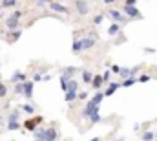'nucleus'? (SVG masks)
Segmentation results:
<instances>
[{"label": "nucleus", "mask_w": 157, "mask_h": 141, "mask_svg": "<svg viewBox=\"0 0 157 141\" xmlns=\"http://www.w3.org/2000/svg\"><path fill=\"white\" fill-rule=\"evenodd\" d=\"M102 83H104V79H102V75H93V81H91V86H93L95 90H99V88L102 86Z\"/></svg>", "instance_id": "obj_13"}, {"label": "nucleus", "mask_w": 157, "mask_h": 141, "mask_svg": "<svg viewBox=\"0 0 157 141\" xmlns=\"http://www.w3.org/2000/svg\"><path fill=\"white\" fill-rule=\"evenodd\" d=\"M77 97L80 99V101H86V99H88V92H78Z\"/></svg>", "instance_id": "obj_31"}, {"label": "nucleus", "mask_w": 157, "mask_h": 141, "mask_svg": "<svg viewBox=\"0 0 157 141\" xmlns=\"http://www.w3.org/2000/svg\"><path fill=\"white\" fill-rule=\"evenodd\" d=\"M20 15H22L20 11H15L11 17H7V18H6V28H7V30H15V28L18 26V18H20Z\"/></svg>", "instance_id": "obj_2"}, {"label": "nucleus", "mask_w": 157, "mask_h": 141, "mask_svg": "<svg viewBox=\"0 0 157 141\" xmlns=\"http://www.w3.org/2000/svg\"><path fill=\"white\" fill-rule=\"evenodd\" d=\"M102 20H104V15H102V13H99V15H95V17H93V20H91V22H93V26H99V24H102Z\"/></svg>", "instance_id": "obj_23"}, {"label": "nucleus", "mask_w": 157, "mask_h": 141, "mask_svg": "<svg viewBox=\"0 0 157 141\" xmlns=\"http://www.w3.org/2000/svg\"><path fill=\"white\" fill-rule=\"evenodd\" d=\"M122 13L126 15V18H132V20H139V18H143L141 11H139L135 6H122Z\"/></svg>", "instance_id": "obj_1"}, {"label": "nucleus", "mask_w": 157, "mask_h": 141, "mask_svg": "<svg viewBox=\"0 0 157 141\" xmlns=\"http://www.w3.org/2000/svg\"><path fill=\"white\" fill-rule=\"evenodd\" d=\"M113 2H115V0H104V4H106V6H112Z\"/></svg>", "instance_id": "obj_39"}, {"label": "nucleus", "mask_w": 157, "mask_h": 141, "mask_svg": "<svg viewBox=\"0 0 157 141\" xmlns=\"http://www.w3.org/2000/svg\"><path fill=\"white\" fill-rule=\"evenodd\" d=\"M115 141H124V139H115Z\"/></svg>", "instance_id": "obj_41"}, {"label": "nucleus", "mask_w": 157, "mask_h": 141, "mask_svg": "<svg viewBox=\"0 0 157 141\" xmlns=\"http://www.w3.org/2000/svg\"><path fill=\"white\" fill-rule=\"evenodd\" d=\"M57 128L55 127H51V128H48V136H46V141H57Z\"/></svg>", "instance_id": "obj_14"}, {"label": "nucleus", "mask_w": 157, "mask_h": 141, "mask_svg": "<svg viewBox=\"0 0 157 141\" xmlns=\"http://www.w3.org/2000/svg\"><path fill=\"white\" fill-rule=\"evenodd\" d=\"M17 4H18V0H2V7H17Z\"/></svg>", "instance_id": "obj_22"}, {"label": "nucleus", "mask_w": 157, "mask_h": 141, "mask_svg": "<svg viewBox=\"0 0 157 141\" xmlns=\"http://www.w3.org/2000/svg\"><path fill=\"white\" fill-rule=\"evenodd\" d=\"M91 141H101V139H99V138H95V139H91Z\"/></svg>", "instance_id": "obj_40"}, {"label": "nucleus", "mask_w": 157, "mask_h": 141, "mask_svg": "<svg viewBox=\"0 0 157 141\" xmlns=\"http://www.w3.org/2000/svg\"><path fill=\"white\" fill-rule=\"evenodd\" d=\"M141 138H143V141H154L155 139V134H154V132H144Z\"/></svg>", "instance_id": "obj_25"}, {"label": "nucleus", "mask_w": 157, "mask_h": 141, "mask_svg": "<svg viewBox=\"0 0 157 141\" xmlns=\"http://www.w3.org/2000/svg\"><path fill=\"white\" fill-rule=\"evenodd\" d=\"M104 97H106V95H104L102 92H97V94H95V95H93L90 101H91V103H95V105H101V101H102Z\"/></svg>", "instance_id": "obj_18"}, {"label": "nucleus", "mask_w": 157, "mask_h": 141, "mask_svg": "<svg viewBox=\"0 0 157 141\" xmlns=\"http://www.w3.org/2000/svg\"><path fill=\"white\" fill-rule=\"evenodd\" d=\"M119 86H121L119 83H110V86H108V90L104 92V95H113V94H115V90H117Z\"/></svg>", "instance_id": "obj_17"}, {"label": "nucleus", "mask_w": 157, "mask_h": 141, "mask_svg": "<svg viewBox=\"0 0 157 141\" xmlns=\"http://www.w3.org/2000/svg\"><path fill=\"white\" fill-rule=\"evenodd\" d=\"M137 0H124V6H135Z\"/></svg>", "instance_id": "obj_35"}, {"label": "nucleus", "mask_w": 157, "mask_h": 141, "mask_svg": "<svg viewBox=\"0 0 157 141\" xmlns=\"http://www.w3.org/2000/svg\"><path fill=\"white\" fill-rule=\"evenodd\" d=\"M6 95H7V86H6L4 83H0V99L6 97Z\"/></svg>", "instance_id": "obj_28"}, {"label": "nucleus", "mask_w": 157, "mask_h": 141, "mask_svg": "<svg viewBox=\"0 0 157 141\" xmlns=\"http://www.w3.org/2000/svg\"><path fill=\"white\" fill-rule=\"evenodd\" d=\"M42 121H44V119H42L40 115H37V117H33V119H26L22 125H24V128H26V130H35V127H39Z\"/></svg>", "instance_id": "obj_4"}, {"label": "nucleus", "mask_w": 157, "mask_h": 141, "mask_svg": "<svg viewBox=\"0 0 157 141\" xmlns=\"http://www.w3.org/2000/svg\"><path fill=\"white\" fill-rule=\"evenodd\" d=\"M135 83H139V81H137V77H128V79H124V81H122V86H124V88H128V86H133Z\"/></svg>", "instance_id": "obj_20"}, {"label": "nucleus", "mask_w": 157, "mask_h": 141, "mask_svg": "<svg viewBox=\"0 0 157 141\" xmlns=\"http://www.w3.org/2000/svg\"><path fill=\"white\" fill-rule=\"evenodd\" d=\"M49 2H53V0H37V4H39V6H44V4H49Z\"/></svg>", "instance_id": "obj_36"}, {"label": "nucleus", "mask_w": 157, "mask_h": 141, "mask_svg": "<svg viewBox=\"0 0 157 141\" xmlns=\"http://www.w3.org/2000/svg\"><path fill=\"white\" fill-rule=\"evenodd\" d=\"M91 81H93V73H91L90 70H84V71H82V83L91 84Z\"/></svg>", "instance_id": "obj_15"}, {"label": "nucleus", "mask_w": 157, "mask_h": 141, "mask_svg": "<svg viewBox=\"0 0 157 141\" xmlns=\"http://www.w3.org/2000/svg\"><path fill=\"white\" fill-rule=\"evenodd\" d=\"M46 136H48V130L42 128V130H35V139L37 141H46Z\"/></svg>", "instance_id": "obj_16"}, {"label": "nucleus", "mask_w": 157, "mask_h": 141, "mask_svg": "<svg viewBox=\"0 0 157 141\" xmlns=\"http://www.w3.org/2000/svg\"><path fill=\"white\" fill-rule=\"evenodd\" d=\"M150 79H152V75H148V73H143V75H139V77H137V81H139V83H148Z\"/></svg>", "instance_id": "obj_27"}, {"label": "nucleus", "mask_w": 157, "mask_h": 141, "mask_svg": "<svg viewBox=\"0 0 157 141\" xmlns=\"http://www.w3.org/2000/svg\"><path fill=\"white\" fill-rule=\"evenodd\" d=\"M90 119H91V123H101V121H102V117L99 115V112H95V114H93Z\"/></svg>", "instance_id": "obj_29"}, {"label": "nucleus", "mask_w": 157, "mask_h": 141, "mask_svg": "<svg viewBox=\"0 0 157 141\" xmlns=\"http://www.w3.org/2000/svg\"><path fill=\"white\" fill-rule=\"evenodd\" d=\"M33 86H35L33 81H26V83H24V95H26L28 99L33 97Z\"/></svg>", "instance_id": "obj_8"}, {"label": "nucleus", "mask_w": 157, "mask_h": 141, "mask_svg": "<svg viewBox=\"0 0 157 141\" xmlns=\"http://www.w3.org/2000/svg\"><path fill=\"white\" fill-rule=\"evenodd\" d=\"M77 94H78V92H66V95H64L66 103H73V101L77 99Z\"/></svg>", "instance_id": "obj_21"}, {"label": "nucleus", "mask_w": 157, "mask_h": 141, "mask_svg": "<svg viewBox=\"0 0 157 141\" xmlns=\"http://www.w3.org/2000/svg\"><path fill=\"white\" fill-rule=\"evenodd\" d=\"M144 53H155V50L154 48H144Z\"/></svg>", "instance_id": "obj_38"}, {"label": "nucleus", "mask_w": 157, "mask_h": 141, "mask_svg": "<svg viewBox=\"0 0 157 141\" xmlns=\"http://www.w3.org/2000/svg\"><path fill=\"white\" fill-rule=\"evenodd\" d=\"M119 33H121V24H119V22H113V24L108 28V35L115 37V35H119Z\"/></svg>", "instance_id": "obj_11"}, {"label": "nucleus", "mask_w": 157, "mask_h": 141, "mask_svg": "<svg viewBox=\"0 0 157 141\" xmlns=\"http://www.w3.org/2000/svg\"><path fill=\"white\" fill-rule=\"evenodd\" d=\"M49 9L55 11V13H62V15H68L70 13V7L62 6L60 2H49Z\"/></svg>", "instance_id": "obj_7"}, {"label": "nucleus", "mask_w": 157, "mask_h": 141, "mask_svg": "<svg viewBox=\"0 0 157 141\" xmlns=\"http://www.w3.org/2000/svg\"><path fill=\"white\" fill-rule=\"evenodd\" d=\"M102 79H104V83H110V79H112V75H110V71H104V75H102Z\"/></svg>", "instance_id": "obj_32"}, {"label": "nucleus", "mask_w": 157, "mask_h": 141, "mask_svg": "<svg viewBox=\"0 0 157 141\" xmlns=\"http://www.w3.org/2000/svg\"><path fill=\"white\" fill-rule=\"evenodd\" d=\"M64 73H68V75L71 77V75L75 73V68H70V66H68V68H64Z\"/></svg>", "instance_id": "obj_33"}, {"label": "nucleus", "mask_w": 157, "mask_h": 141, "mask_svg": "<svg viewBox=\"0 0 157 141\" xmlns=\"http://www.w3.org/2000/svg\"><path fill=\"white\" fill-rule=\"evenodd\" d=\"M95 112H99V105H95V103L88 101L86 106H84V110H82V115H84V117H91Z\"/></svg>", "instance_id": "obj_6"}, {"label": "nucleus", "mask_w": 157, "mask_h": 141, "mask_svg": "<svg viewBox=\"0 0 157 141\" xmlns=\"http://www.w3.org/2000/svg\"><path fill=\"white\" fill-rule=\"evenodd\" d=\"M112 71H113V73H119V71H121V68H119L117 64H113V66H112Z\"/></svg>", "instance_id": "obj_37"}, {"label": "nucleus", "mask_w": 157, "mask_h": 141, "mask_svg": "<svg viewBox=\"0 0 157 141\" xmlns=\"http://www.w3.org/2000/svg\"><path fill=\"white\" fill-rule=\"evenodd\" d=\"M26 81H28V75L22 73V71H17V73L11 75V83H15V84L17 83H26Z\"/></svg>", "instance_id": "obj_9"}, {"label": "nucleus", "mask_w": 157, "mask_h": 141, "mask_svg": "<svg viewBox=\"0 0 157 141\" xmlns=\"http://www.w3.org/2000/svg\"><path fill=\"white\" fill-rule=\"evenodd\" d=\"M37 81H42V75H40L39 71H37V73H33V83H37Z\"/></svg>", "instance_id": "obj_34"}, {"label": "nucleus", "mask_w": 157, "mask_h": 141, "mask_svg": "<svg viewBox=\"0 0 157 141\" xmlns=\"http://www.w3.org/2000/svg\"><path fill=\"white\" fill-rule=\"evenodd\" d=\"M7 121H18V110H15L13 114H9V117H7Z\"/></svg>", "instance_id": "obj_30"}, {"label": "nucleus", "mask_w": 157, "mask_h": 141, "mask_svg": "<svg viewBox=\"0 0 157 141\" xmlns=\"http://www.w3.org/2000/svg\"><path fill=\"white\" fill-rule=\"evenodd\" d=\"M84 48H82V38H78V37H75V42H73V48H71V51L77 55V53H80Z\"/></svg>", "instance_id": "obj_12"}, {"label": "nucleus", "mask_w": 157, "mask_h": 141, "mask_svg": "<svg viewBox=\"0 0 157 141\" xmlns=\"http://www.w3.org/2000/svg\"><path fill=\"white\" fill-rule=\"evenodd\" d=\"M108 15L113 18V22H119V24H124V22H126V15H124L122 11H119V9H110Z\"/></svg>", "instance_id": "obj_5"}, {"label": "nucleus", "mask_w": 157, "mask_h": 141, "mask_svg": "<svg viewBox=\"0 0 157 141\" xmlns=\"http://www.w3.org/2000/svg\"><path fill=\"white\" fill-rule=\"evenodd\" d=\"M7 128H9V130H18V128H20V123H18V121H9V123H7Z\"/></svg>", "instance_id": "obj_26"}, {"label": "nucleus", "mask_w": 157, "mask_h": 141, "mask_svg": "<svg viewBox=\"0 0 157 141\" xmlns=\"http://www.w3.org/2000/svg\"><path fill=\"white\" fill-rule=\"evenodd\" d=\"M75 9H77V13L80 17H86L90 13V6H88L86 0H75Z\"/></svg>", "instance_id": "obj_3"}, {"label": "nucleus", "mask_w": 157, "mask_h": 141, "mask_svg": "<svg viewBox=\"0 0 157 141\" xmlns=\"http://www.w3.org/2000/svg\"><path fill=\"white\" fill-rule=\"evenodd\" d=\"M15 95H20V94H24V83H17L15 84V92H13Z\"/></svg>", "instance_id": "obj_24"}, {"label": "nucleus", "mask_w": 157, "mask_h": 141, "mask_svg": "<svg viewBox=\"0 0 157 141\" xmlns=\"http://www.w3.org/2000/svg\"><path fill=\"white\" fill-rule=\"evenodd\" d=\"M20 110H22V112H26L28 115H33V114H35V106H33V105H28V103L20 106Z\"/></svg>", "instance_id": "obj_19"}, {"label": "nucleus", "mask_w": 157, "mask_h": 141, "mask_svg": "<svg viewBox=\"0 0 157 141\" xmlns=\"http://www.w3.org/2000/svg\"><path fill=\"white\" fill-rule=\"evenodd\" d=\"M135 73H137V68H132V70H130V68H121V71H119V75H121L122 79H128V77H133Z\"/></svg>", "instance_id": "obj_10"}]
</instances>
